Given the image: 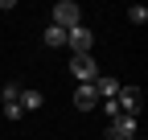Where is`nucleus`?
I'll return each instance as SVG.
<instances>
[{"mask_svg": "<svg viewBox=\"0 0 148 140\" xmlns=\"http://www.w3.org/2000/svg\"><path fill=\"white\" fill-rule=\"evenodd\" d=\"M53 25H58V29H74V25H82V8L74 4V0H58V4H53Z\"/></svg>", "mask_w": 148, "mask_h": 140, "instance_id": "1", "label": "nucleus"}, {"mask_svg": "<svg viewBox=\"0 0 148 140\" xmlns=\"http://www.w3.org/2000/svg\"><path fill=\"white\" fill-rule=\"evenodd\" d=\"M66 45L74 49V54H90V45H95V33H90L86 25H74V29H66Z\"/></svg>", "mask_w": 148, "mask_h": 140, "instance_id": "3", "label": "nucleus"}, {"mask_svg": "<svg viewBox=\"0 0 148 140\" xmlns=\"http://www.w3.org/2000/svg\"><path fill=\"white\" fill-rule=\"evenodd\" d=\"M132 140H144V136H132Z\"/></svg>", "mask_w": 148, "mask_h": 140, "instance_id": "15", "label": "nucleus"}, {"mask_svg": "<svg viewBox=\"0 0 148 140\" xmlns=\"http://www.w3.org/2000/svg\"><path fill=\"white\" fill-rule=\"evenodd\" d=\"M0 99H4V103H21V86H16V82H8L4 91H0Z\"/></svg>", "mask_w": 148, "mask_h": 140, "instance_id": "11", "label": "nucleus"}, {"mask_svg": "<svg viewBox=\"0 0 148 140\" xmlns=\"http://www.w3.org/2000/svg\"><path fill=\"white\" fill-rule=\"evenodd\" d=\"M107 140H119V136H107Z\"/></svg>", "mask_w": 148, "mask_h": 140, "instance_id": "14", "label": "nucleus"}, {"mask_svg": "<svg viewBox=\"0 0 148 140\" xmlns=\"http://www.w3.org/2000/svg\"><path fill=\"white\" fill-rule=\"evenodd\" d=\"M115 107H119V115H136L140 111V91H136V86H119Z\"/></svg>", "mask_w": 148, "mask_h": 140, "instance_id": "4", "label": "nucleus"}, {"mask_svg": "<svg viewBox=\"0 0 148 140\" xmlns=\"http://www.w3.org/2000/svg\"><path fill=\"white\" fill-rule=\"evenodd\" d=\"M4 115H8V119H21L25 111H21V103H4Z\"/></svg>", "mask_w": 148, "mask_h": 140, "instance_id": "12", "label": "nucleus"}, {"mask_svg": "<svg viewBox=\"0 0 148 140\" xmlns=\"http://www.w3.org/2000/svg\"><path fill=\"white\" fill-rule=\"evenodd\" d=\"M41 107V91H21V111H37Z\"/></svg>", "mask_w": 148, "mask_h": 140, "instance_id": "8", "label": "nucleus"}, {"mask_svg": "<svg viewBox=\"0 0 148 140\" xmlns=\"http://www.w3.org/2000/svg\"><path fill=\"white\" fill-rule=\"evenodd\" d=\"M127 21H132V25H144L148 21V8L144 4H132V8H127Z\"/></svg>", "mask_w": 148, "mask_h": 140, "instance_id": "10", "label": "nucleus"}, {"mask_svg": "<svg viewBox=\"0 0 148 140\" xmlns=\"http://www.w3.org/2000/svg\"><path fill=\"white\" fill-rule=\"evenodd\" d=\"M103 111H107V119H115V115H119V107H115V99H103Z\"/></svg>", "mask_w": 148, "mask_h": 140, "instance_id": "13", "label": "nucleus"}, {"mask_svg": "<svg viewBox=\"0 0 148 140\" xmlns=\"http://www.w3.org/2000/svg\"><path fill=\"white\" fill-rule=\"evenodd\" d=\"M45 45H66V29L49 25V29H45Z\"/></svg>", "mask_w": 148, "mask_h": 140, "instance_id": "9", "label": "nucleus"}, {"mask_svg": "<svg viewBox=\"0 0 148 140\" xmlns=\"http://www.w3.org/2000/svg\"><path fill=\"white\" fill-rule=\"evenodd\" d=\"M74 107H78V111H95L99 107V95H95L90 82H78V86H74Z\"/></svg>", "mask_w": 148, "mask_h": 140, "instance_id": "6", "label": "nucleus"}, {"mask_svg": "<svg viewBox=\"0 0 148 140\" xmlns=\"http://www.w3.org/2000/svg\"><path fill=\"white\" fill-rule=\"evenodd\" d=\"M90 86H95V95H99V103H103V99H115L123 82H119V78H107V74H99L95 82H90Z\"/></svg>", "mask_w": 148, "mask_h": 140, "instance_id": "7", "label": "nucleus"}, {"mask_svg": "<svg viewBox=\"0 0 148 140\" xmlns=\"http://www.w3.org/2000/svg\"><path fill=\"white\" fill-rule=\"evenodd\" d=\"M70 74H74V82H95L99 78V66H95L90 54H74L70 58Z\"/></svg>", "mask_w": 148, "mask_h": 140, "instance_id": "2", "label": "nucleus"}, {"mask_svg": "<svg viewBox=\"0 0 148 140\" xmlns=\"http://www.w3.org/2000/svg\"><path fill=\"white\" fill-rule=\"evenodd\" d=\"M107 136H119V140L140 136V132H136V115H115V119L107 124Z\"/></svg>", "mask_w": 148, "mask_h": 140, "instance_id": "5", "label": "nucleus"}]
</instances>
